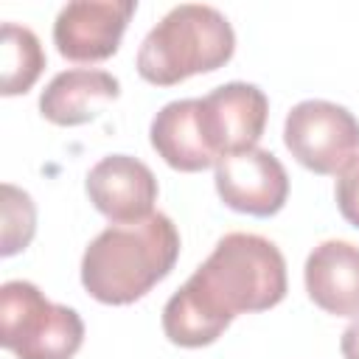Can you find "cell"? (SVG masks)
Segmentation results:
<instances>
[{"instance_id":"cell-1","label":"cell","mask_w":359,"mask_h":359,"mask_svg":"<svg viewBox=\"0 0 359 359\" xmlns=\"http://www.w3.org/2000/svg\"><path fill=\"white\" fill-rule=\"evenodd\" d=\"M286 297V261L255 233H227L163 306V331L180 348L216 342L236 314L266 311Z\"/></svg>"},{"instance_id":"cell-8","label":"cell","mask_w":359,"mask_h":359,"mask_svg":"<svg viewBox=\"0 0 359 359\" xmlns=\"http://www.w3.org/2000/svg\"><path fill=\"white\" fill-rule=\"evenodd\" d=\"M87 196L112 224L149 219L157 202V177L146 163L129 154L101 157L87 174Z\"/></svg>"},{"instance_id":"cell-10","label":"cell","mask_w":359,"mask_h":359,"mask_svg":"<svg viewBox=\"0 0 359 359\" xmlns=\"http://www.w3.org/2000/svg\"><path fill=\"white\" fill-rule=\"evenodd\" d=\"M306 292L334 317H359V247L351 241L317 244L303 266Z\"/></svg>"},{"instance_id":"cell-15","label":"cell","mask_w":359,"mask_h":359,"mask_svg":"<svg viewBox=\"0 0 359 359\" xmlns=\"http://www.w3.org/2000/svg\"><path fill=\"white\" fill-rule=\"evenodd\" d=\"M334 196H337V208H339L342 219L348 224L359 227V157L339 174Z\"/></svg>"},{"instance_id":"cell-5","label":"cell","mask_w":359,"mask_h":359,"mask_svg":"<svg viewBox=\"0 0 359 359\" xmlns=\"http://www.w3.org/2000/svg\"><path fill=\"white\" fill-rule=\"evenodd\" d=\"M283 143L303 168L342 174L359 157V121L334 101L309 98L289 109Z\"/></svg>"},{"instance_id":"cell-11","label":"cell","mask_w":359,"mask_h":359,"mask_svg":"<svg viewBox=\"0 0 359 359\" xmlns=\"http://www.w3.org/2000/svg\"><path fill=\"white\" fill-rule=\"evenodd\" d=\"M149 140L151 149L174 171L194 174L219 163L202 123V98H182L165 104L151 121Z\"/></svg>"},{"instance_id":"cell-16","label":"cell","mask_w":359,"mask_h":359,"mask_svg":"<svg viewBox=\"0 0 359 359\" xmlns=\"http://www.w3.org/2000/svg\"><path fill=\"white\" fill-rule=\"evenodd\" d=\"M339 351H342L345 359H359V320H353V323L342 331Z\"/></svg>"},{"instance_id":"cell-4","label":"cell","mask_w":359,"mask_h":359,"mask_svg":"<svg viewBox=\"0 0 359 359\" xmlns=\"http://www.w3.org/2000/svg\"><path fill=\"white\" fill-rule=\"evenodd\" d=\"M0 342L17 359H73L84 342V323L76 309L50 303L31 280H6Z\"/></svg>"},{"instance_id":"cell-13","label":"cell","mask_w":359,"mask_h":359,"mask_svg":"<svg viewBox=\"0 0 359 359\" xmlns=\"http://www.w3.org/2000/svg\"><path fill=\"white\" fill-rule=\"evenodd\" d=\"M0 93L3 95H20L28 93L39 73L45 70V50L39 45V36L17 22H3L0 31Z\"/></svg>"},{"instance_id":"cell-7","label":"cell","mask_w":359,"mask_h":359,"mask_svg":"<svg viewBox=\"0 0 359 359\" xmlns=\"http://www.w3.org/2000/svg\"><path fill=\"white\" fill-rule=\"evenodd\" d=\"M135 0H76L59 8L53 22V45L70 62L109 59L135 14Z\"/></svg>"},{"instance_id":"cell-2","label":"cell","mask_w":359,"mask_h":359,"mask_svg":"<svg viewBox=\"0 0 359 359\" xmlns=\"http://www.w3.org/2000/svg\"><path fill=\"white\" fill-rule=\"evenodd\" d=\"M180 258V233L165 213L109 224L81 255V286L107 306H126L151 292Z\"/></svg>"},{"instance_id":"cell-14","label":"cell","mask_w":359,"mask_h":359,"mask_svg":"<svg viewBox=\"0 0 359 359\" xmlns=\"http://www.w3.org/2000/svg\"><path fill=\"white\" fill-rule=\"evenodd\" d=\"M34 230H36L34 199L22 188L3 182V244H0V252L6 258L17 255L20 250H25L31 244Z\"/></svg>"},{"instance_id":"cell-6","label":"cell","mask_w":359,"mask_h":359,"mask_svg":"<svg viewBox=\"0 0 359 359\" xmlns=\"http://www.w3.org/2000/svg\"><path fill=\"white\" fill-rule=\"evenodd\" d=\"M213 180L227 208L258 219L275 216L289 199V174L283 163L258 146L219 157Z\"/></svg>"},{"instance_id":"cell-9","label":"cell","mask_w":359,"mask_h":359,"mask_svg":"<svg viewBox=\"0 0 359 359\" xmlns=\"http://www.w3.org/2000/svg\"><path fill=\"white\" fill-rule=\"evenodd\" d=\"M269 115V101L261 87L230 81L202 98V123L216 157L255 149Z\"/></svg>"},{"instance_id":"cell-3","label":"cell","mask_w":359,"mask_h":359,"mask_svg":"<svg viewBox=\"0 0 359 359\" xmlns=\"http://www.w3.org/2000/svg\"><path fill=\"white\" fill-rule=\"evenodd\" d=\"M233 50L236 34L219 8L182 3L146 34L137 50V73L154 87H171L224 67Z\"/></svg>"},{"instance_id":"cell-12","label":"cell","mask_w":359,"mask_h":359,"mask_svg":"<svg viewBox=\"0 0 359 359\" xmlns=\"http://www.w3.org/2000/svg\"><path fill=\"white\" fill-rule=\"evenodd\" d=\"M118 95L121 84L112 73L73 67L50 79L39 95V112L56 126H81L98 118Z\"/></svg>"}]
</instances>
